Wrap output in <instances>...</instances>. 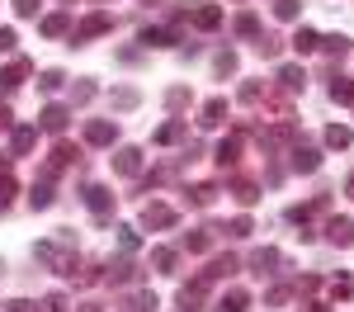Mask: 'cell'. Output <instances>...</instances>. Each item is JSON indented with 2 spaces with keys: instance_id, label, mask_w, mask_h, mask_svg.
<instances>
[{
  "instance_id": "9",
  "label": "cell",
  "mask_w": 354,
  "mask_h": 312,
  "mask_svg": "<svg viewBox=\"0 0 354 312\" xmlns=\"http://www.w3.org/2000/svg\"><path fill=\"white\" fill-rule=\"evenodd\" d=\"M113 170H118V175H137V170H142V152H137V147H123V152L113 156Z\"/></svg>"
},
{
  "instance_id": "17",
  "label": "cell",
  "mask_w": 354,
  "mask_h": 312,
  "mask_svg": "<svg viewBox=\"0 0 354 312\" xmlns=\"http://www.w3.org/2000/svg\"><path fill=\"white\" fill-rule=\"evenodd\" d=\"M142 43H147V48H170L175 33H165V28H142Z\"/></svg>"
},
{
  "instance_id": "40",
  "label": "cell",
  "mask_w": 354,
  "mask_h": 312,
  "mask_svg": "<svg viewBox=\"0 0 354 312\" xmlns=\"http://www.w3.org/2000/svg\"><path fill=\"white\" fill-rule=\"evenodd\" d=\"M15 10L19 15H38V0H15Z\"/></svg>"
},
{
  "instance_id": "38",
  "label": "cell",
  "mask_w": 354,
  "mask_h": 312,
  "mask_svg": "<svg viewBox=\"0 0 354 312\" xmlns=\"http://www.w3.org/2000/svg\"><path fill=\"white\" fill-rule=\"evenodd\" d=\"M118 241H123V246L133 251V246H137V232H133V227H118Z\"/></svg>"
},
{
  "instance_id": "39",
  "label": "cell",
  "mask_w": 354,
  "mask_h": 312,
  "mask_svg": "<svg viewBox=\"0 0 354 312\" xmlns=\"http://www.w3.org/2000/svg\"><path fill=\"white\" fill-rule=\"evenodd\" d=\"M236 33H255V15H241L236 19Z\"/></svg>"
},
{
  "instance_id": "6",
  "label": "cell",
  "mask_w": 354,
  "mask_h": 312,
  "mask_svg": "<svg viewBox=\"0 0 354 312\" xmlns=\"http://www.w3.org/2000/svg\"><path fill=\"white\" fill-rule=\"evenodd\" d=\"M326 237L335 241V246H354V223H350V218H330Z\"/></svg>"
},
{
  "instance_id": "34",
  "label": "cell",
  "mask_w": 354,
  "mask_h": 312,
  "mask_svg": "<svg viewBox=\"0 0 354 312\" xmlns=\"http://www.w3.org/2000/svg\"><path fill=\"white\" fill-rule=\"evenodd\" d=\"M15 43H19L15 28H0V53H15Z\"/></svg>"
},
{
  "instance_id": "15",
  "label": "cell",
  "mask_w": 354,
  "mask_h": 312,
  "mask_svg": "<svg viewBox=\"0 0 354 312\" xmlns=\"http://www.w3.org/2000/svg\"><path fill=\"white\" fill-rule=\"evenodd\" d=\"M236 156H241V138H227L218 147V166H236Z\"/></svg>"
},
{
  "instance_id": "19",
  "label": "cell",
  "mask_w": 354,
  "mask_h": 312,
  "mask_svg": "<svg viewBox=\"0 0 354 312\" xmlns=\"http://www.w3.org/2000/svg\"><path fill=\"white\" fill-rule=\"evenodd\" d=\"M151 265H156L161 275H170V270H175V251H170V246H156V251H151Z\"/></svg>"
},
{
  "instance_id": "32",
  "label": "cell",
  "mask_w": 354,
  "mask_h": 312,
  "mask_svg": "<svg viewBox=\"0 0 354 312\" xmlns=\"http://www.w3.org/2000/svg\"><path fill=\"white\" fill-rule=\"evenodd\" d=\"M15 199V175H0V208Z\"/></svg>"
},
{
  "instance_id": "28",
  "label": "cell",
  "mask_w": 354,
  "mask_h": 312,
  "mask_svg": "<svg viewBox=\"0 0 354 312\" xmlns=\"http://www.w3.org/2000/svg\"><path fill=\"white\" fill-rule=\"evenodd\" d=\"M298 0H279V5H274V15H279V19H298Z\"/></svg>"
},
{
  "instance_id": "22",
  "label": "cell",
  "mask_w": 354,
  "mask_h": 312,
  "mask_svg": "<svg viewBox=\"0 0 354 312\" xmlns=\"http://www.w3.org/2000/svg\"><path fill=\"white\" fill-rule=\"evenodd\" d=\"M279 81L288 90H298V85H307V76H302V66H279Z\"/></svg>"
},
{
  "instance_id": "12",
  "label": "cell",
  "mask_w": 354,
  "mask_h": 312,
  "mask_svg": "<svg viewBox=\"0 0 354 312\" xmlns=\"http://www.w3.org/2000/svg\"><path fill=\"white\" fill-rule=\"evenodd\" d=\"M66 118H71V113L62 109V104H48V109H43V118H38V123H43V128H48V133H62V128H66Z\"/></svg>"
},
{
  "instance_id": "41",
  "label": "cell",
  "mask_w": 354,
  "mask_h": 312,
  "mask_svg": "<svg viewBox=\"0 0 354 312\" xmlns=\"http://www.w3.org/2000/svg\"><path fill=\"white\" fill-rule=\"evenodd\" d=\"M10 123H15V113H10L5 104H0V128H10Z\"/></svg>"
},
{
  "instance_id": "13",
  "label": "cell",
  "mask_w": 354,
  "mask_h": 312,
  "mask_svg": "<svg viewBox=\"0 0 354 312\" xmlns=\"http://www.w3.org/2000/svg\"><path fill=\"white\" fill-rule=\"evenodd\" d=\"M189 19H194L198 28H218V24H222V10H218V5H198Z\"/></svg>"
},
{
  "instance_id": "35",
  "label": "cell",
  "mask_w": 354,
  "mask_h": 312,
  "mask_svg": "<svg viewBox=\"0 0 354 312\" xmlns=\"http://www.w3.org/2000/svg\"><path fill=\"white\" fill-rule=\"evenodd\" d=\"M227 232H232V237H250V218H232Z\"/></svg>"
},
{
  "instance_id": "11",
  "label": "cell",
  "mask_w": 354,
  "mask_h": 312,
  "mask_svg": "<svg viewBox=\"0 0 354 312\" xmlns=\"http://www.w3.org/2000/svg\"><path fill=\"white\" fill-rule=\"evenodd\" d=\"M222 118H227V100H208L203 113H198V123H203V128H218Z\"/></svg>"
},
{
  "instance_id": "42",
  "label": "cell",
  "mask_w": 354,
  "mask_h": 312,
  "mask_svg": "<svg viewBox=\"0 0 354 312\" xmlns=\"http://www.w3.org/2000/svg\"><path fill=\"white\" fill-rule=\"evenodd\" d=\"M345 194H350V199H354V175H350V185H345Z\"/></svg>"
},
{
  "instance_id": "33",
  "label": "cell",
  "mask_w": 354,
  "mask_h": 312,
  "mask_svg": "<svg viewBox=\"0 0 354 312\" xmlns=\"http://www.w3.org/2000/svg\"><path fill=\"white\" fill-rule=\"evenodd\" d=\"M330 100H354V85L350 81H335V85H330Z\"/></svg>"
},
{
  "instance_id": "4",
  "label": "cell",
  "mask_w": 354,
  "mask_h": 312,
  "mask_svg": "<svg viewBox=\"0 0 354 312\" xmlns=\"http://www.w3.org/2000/svg\"><path fill=\"white\" fill-rule=\"evenodd\" d=\"M203 293H208V275H198L194 284H185V288H180V308L194 312L198 303H203Z\"/></svg>"
},
{
  "instance_id": "7",
  "label": "cell",
  "mask_w": 354,
  "mask_h": 312,
  "mask_svg": "<svg viewBox=\"0 0 354 312\" xmlns=\"http://www.w3.org/2000/svg\"><path fill=\"white\" fill-rule=\"evenodd\" d=\"M317 166H322V152H317V147H293V170L312 175Z\"/></svg>"
},
{
  "instance_id": "2",
  "label": "cell",
  "mask_w": 354,
  "mask_h": 312,
  "mask_svg": "<svg viewBox=\"0 0 354 312\" xmlns=\"http://www.w3.org/2000/svg\"><path fill=\"white\" fill-rule=\"evenodd\" d=\"M109 28H113V15H90L85 24H76L71 43H85V38H95V33H109Z\"/></svg>"
},
{
  "instance_id": "21",
  "label": "cell",
  "mask_w": 354,
  "mask_h": 312,
  "mask_svg": "<svg viewBox=\"0 0 354 312\" xmlns=\"http://www.w3.org/2000/svg\"><path fill=\"white\" fill-rule=\"evenodd\" d=\"M245 303H250V298H245L241 288H232V293H227V298L218 303V312H245Z\"/></svg>"
},
{
  "instance_id": "8",
  "label": "cell",
  "mask_w": 354,
  "mask_h": 312,
  "mask_svg": "<svg viewBox=\"0 0 354 312\" xmlns=\"http://www.w3.org/2000/svg\"><path fill=\"white\" fill-rule=\"evenodd\" d=\"M142 223H147V227H170V223H175V208H165V203H147V208H142Z\"/></svg>"
},
{
  "instance_id": "29",
  "label": "cell",
  "mask_w": 354,
  "mask_h": 312,
  "mask_svg": "<svg viewBox=\"0 0 354 312\" xmlns=\"http://www.w3.org/2000/svg\"><path fill=\"white\" fill-rule=\"evenodd\" d=\"M322 48H326V53H340V57H345V48H350V38H340V33H330V38H322Z\"/></svg>"
},
{
  "instance_id": "36",
  "label": "cell",
  "mask_w": 354,
  "mask_h": 312,
  "mask_svg": "<svg viewBox=\"0 0 354 312\" xmlns=\"http://www.w3.org/2000/svg\"><path fill=\"white\" fill-rule=\"evenodd\" d=\"M66 303H62V293H53V298H43V308H33V312H62Z\"/></svg>"
},
{
  "instance_id": "23",
  "label": "cell",
  "mask_w": 354,
  "mask_h": 312,
  "mask_svg": "<svg viewBox=\"0 0 354 312\" xmlns=\"http://www.w3.org/2000/svg\"><path fill=\"white\" fill-rule=\"evenodd\" d=\"M33 142H38V128H19V133H15V156H24Z\"/></svg>"
},
{
  "instance_id": "27",
  "label": "cell",
  "mask_w": 354,
  "mask_h": 312,
  "mask_svg": "<svg viewBox=\"0 0 354 312\" xmlns=\"http://www.w3.org/2000/svg\"><path fill=\"white\" fill-rule=\"evenodd\" d=\"M330 293L335 298H354V275H340V279L330 284Z\"/></svg>"
},
{
  "instance_id": "5",
  "label": "cell",
  "mask_w": 354,
  "mask_h": 312,
  "mask_svg": "<svg viewBox=\"0 0 354 312\" xmlns=\"http://www.w3.org/2000/svg\"><path fill=\"white\" fill-rule=\"evenodd\" d=\"M85 203L100 213V218H109V208H113V194L104 190V185H85Z\"/></svg>"
},
{
  "instance_id": "25",
  "label": "cell",
  "mask_w": 354,
  "mask_h": 312,
  "mask_svg": "<svg viewBox=\"0 0 354 312\" xmlns=\"http://www.w3.org/2000/svg\"><path fill=\"white\" fill-rule=\"evenodd\" d=\"M232 194H236V203H255V185H250V180H236V185H232Z\"/></svg>"
},
{
  "instance_id": "20",
  "label": "cell",
  "mask_w": 354,
  "mask_h": 312,
  "mask_svg": "<svg viewBox=\"0 0 354 312\" xmlns=\"http://www.w3.org/2000/svg\"><path fill=\"white\" fill-rule=\"evenodd\" d=\"M350 142H354L350 128H340V123H330V128H326V147H350Z\"/></svg>"
},
{
  "instance_id": "26",
  "label": "cell",
  "mask_w": 354,
  "mask_h": 312,
  "mask_svg": "<svg viewBox=\"0 0 354 312\" xmlns=\"http://www.w3.org/2000/svg\"><path fill=\"white\" fill-rule=\"evenodd\" d=\"M62 81H66L62 71H43V76H38V90H48V95H53V90H62Z\"/></svg>"
},
{
  "instance_id": "30",
  "label": "cell",
  "mask_w": 354,
  "mask_h": 312,
  "mask_svg": "<svg viewBox=\"0 0 354 312\" xmlns=\"http://www.w3.org/2000/svg\"><path fill=\"white\" fill-rule=\"evenodd\" d=\"M33 208H48V203H53V190H48V185H33Z\"/></svg>"
},
{
  "instance_id": "10",
  "label": "cell",
  "mask_w": 354,
  "mask_h": 312,
  "mask_svg": "<svg viewBox=\"0 0 354 312\" xmlns=\"http://www.w3.org/2000/svg\"><path fill=\"white\" fill-rule=\"evenodd\" d=\"M28 76V62H10L5 71H0V90H15V85H24Z\"/></svg>"
},
{
  "instance_id": "14",
  "label": "cell",
  "mask_w": 354,
  "mask_h": 312,
  "mask_svg": "<svg viewBox=\"0 0 354 312\" xmlns=\"http://www.w3.org/2000/svg\"><path fill=\"white\" fill-rule=\"evenodd\" d=\"M250 265H255V270H260V275H270L274 265H283V255L274 251V246H265V251H255V255H250Z\"/></svg>"
},
{
  "instance_id": "24",
  "label": "cell",
  "mask_w": 354,
  "mask_h": 312,
  "mask_svg": "<svg viewBox=\"0 0 354 312\" xmlns=\"http://www.w3.org/2000/svg\"><path fill=\"white\" fill-rule=\"evenodd\" d=\"M43 33H48V38H62V33H66V15H48V19H43Z\"/></svg>"
},
{
  "instance_id": "3",
  "label": "cell",
  "mask_w": 354,
  "mask_h": 312,
  "mask_svg": "<svg viewBox=\"0 0 354 312\" xmlns=\"http://www.w3.org/2000/svg\"><path fill=\"white\" fill-rule=\"evenodd\" d=\"M113 138H118V128H113L109 118H95V123H85V142H90V147H109Z\"/></svg>"
},
{
  "instance_id": "16",
  "label": "cell",
  "mask_w": 354,
  "mask_h": 312,
  "mask_svg": "<svg viewBox=\"0 0 354 312\" xmlns=\"http://www.w3.org/2000/svg\"><path fill=\"white\" fill-rule=\"evenodd\" d=\"M180 138H185V123H180V118H170V123L156 128V142H161V147H165V142H180Z\"/></svg>"
},
{
  "instance_id": "37",
  "label": "cell",
  "mask_w": 354,
  "mask_h": 312,
  "mask_svg": "<svg viewBox=\"0 0 354 312\" xmlns=\"http://www.w3.org/2000/svg\"><path fill=\"white\" fill-rule=\"evenodd\" d=\"M218 71H222V76H232V71H236V57L222 53V57H218Z\"/></svg>"
},
{
  "instance_id": "18",
  "label": "cell",
  "mask_w": 354,
  "mask_h": 312,
  "mask_svg": "<svg viewBox=\"0 0 354 312\" xmlns=\"http://www.w3.org/2000/svg\"><path fill=\"white\" fill-rule=\"evenodd\" d=\"M293 48H298V53H317V48H322V38H317L312 28H298V33H293Z\"/></svg>"
},
{
  "instance_id": "31",
  "label": "cell",
  "mask_w": 354,
  "mask_h": 312,
  "mask_svg": "<svg viewBox=\"0 0 354 312\" xmlns=\"http://www.w3.org/2000/svg\"><path fill=\"white\" fill-rule=\"evenodd\" d=\"M113 104H118V109H133V104H137V90H113Z\"/></svg>"
},
{
  "instance_id": "1",
  "label": "cell",
  "mask_w": 354,
  "mask_h": 312,
  "mask_svg": "<svg viewBox=\"0 0 354 312\" xmlns=\"http://www.w3.org/2000/svg\"><path fill=\"white\" fill-rule=\"evenodd\" d=\"M33 255H38L43 265H53L57 275H76V255H71V251H62L57 241H38V246H33Z\"/></svg>"
}]
</instances>
